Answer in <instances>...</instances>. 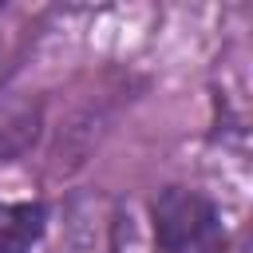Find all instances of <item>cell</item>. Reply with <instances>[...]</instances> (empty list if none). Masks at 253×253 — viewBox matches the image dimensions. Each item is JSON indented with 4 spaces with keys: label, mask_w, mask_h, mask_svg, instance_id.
<instances>
[{
    "label": "cell",
    "mask_w": 253,
    "mask_h": 253,
    "mask_svg": "<svg viewBox=\"0 0 253 253\" xmlns=\"http://www.w3.org/2000/svg\"><path fill=\"white\" fill-rule=\"evenodd\" d=\"M154 241L158 253H225V225L217 206L186 186H166L154 206Z\"/></svg>",
    "instance_id": "obj_1"
},
{
    "label": "cell",
    "mask_w": 253,
    "mask_h": 253,
    "mask_svg": "<svg viewBox=\"0 0 253 253\" xmlns=\"http://www.w3.org/2000/svg\"><path fill=\"white\" fill-rule=\"evenodd\" d=\"M47 229V213L36 202H0V253H32Z\"/></svg>",
    "instance_id": "obj_2"
}]
</instances>
